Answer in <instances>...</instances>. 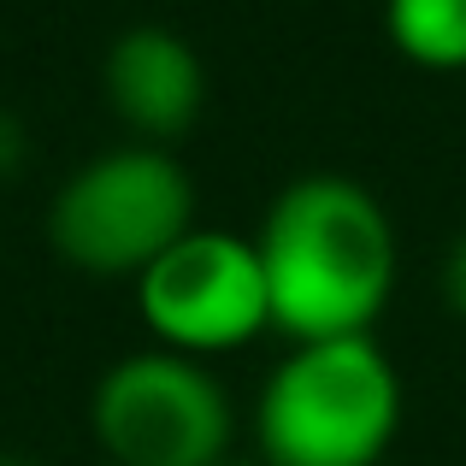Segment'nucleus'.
<instances>
[{
    "label": "nucleus",
    "mask_w": 466,
    "mask_h": 466,
    "mask_svg": "<svg viewBox=\"0 0 466 466\" xmlns=\"http://www.w3.org/2000/svg\"><path fill=\"white\" fill-rule=\"evenodd\" d=\"M89 431L106 466H218L237 443V401L213 360L148 342L101 372Z\"/></svg>",
    "instance_id": "20e7f679"
},
{
    "label": "nucleus",
    "mask_w": 466,
    "mask_h": 466,
    "mask_svg": "<svg viewBox=\"0 0 466 466\" xmlns=\"http://www.w3.org/2000/svg\"><path fill=\"white\" fill-rule=\"evenodd\" d=\"M218 466H266L260 455H248V461H242V455H230V461H218Z\"/></svg>",
    "instance_id": "9b49d317"
},
{
    "label": "nucleus",
    "mask_w": 466,
    "mask_h": 466,
    "mask_svg": "<svg viewBox=\"0 0 466 466\" xmlns=\"http://www.w3.org/2000/svg\"><path fill=\"white\" fill-rule=\"evenodd\" d=\"M24 154H30V142H24V125L0 106V177H12V171L24 166Z\"/></svg>",
    "instance_id": "1a4fd4ad"
},
{
    "label": "nucleus",
    "mask_w": 466,
    "mask_h": 466,
    "mask_svg": "<svg viewBox=\"0 0 466 466\" xmlns=\"http://www.w3.org/2000/svg\"><path fill=\"white\" fill-rule=\"evenodd\" d=\"M137 313L148 337L189 360H218L272 330V296L254 237L195 225L137 278Z\"/></svg>",
    "instance_id": "39448f33"
},
{
    "label": "nucleus",
    "mask_w": 466,
    "mask_h": 466,
    "mask_svg": "<svg viewBox=\"0 0 466 466\" xmlns=\"http://www.w3.org/2000/svg\"><path fill=\"white\" fill-rule=\"evenodd\" d=\"M401 408V372L372 330L289 342L254 396V455L266 466H384Z\"/></svg>",
    "instance_id": "f03ea898"
},
{
    "label": "nucleus",
    "mask_w": 466,
    "mask_h": 466,
    "mask_svg": "<svg viewBox=\"0 0 466 466\" xmlns=\"http://www.w3.org/2000/svg\"><path fill=\"white\" fill-rule=\"evenodd\" d=\"M254 248L266 266L272 330L289 342L366 337L396 296V225L366 183L308 171L266 207Z\"/></svg>",
    "instance_id": "f257e3e1"
},
{
    "label": "nucleus",
    "mask_w": 466,
    "mask_h": 466,
    "mask_svg": "<svg viewBox=\"0 0 466 466\" xmlns=\"http://www.w3.org/2000/svg\"><path fill=\"white\" fill-rule=\"evenodd\" d=\"M384 35L420 71H466V0H384Z\"/></svg>",
    "instance_id": "0eeeda50"
},
{
    "label": "nucleus",
    "mask_w": 466,
    "mask_h": 466,
    "mask_svg": "<svg viewBox=\"0 0 466 466\" xmlns=\"http://www.w3.org/2000/svg\"><path fill=\"white\" fill-rule=\"evenodd\" d=\"M195 225L201 218L189 171L154 142H125L83 159L47 207V242L59 260L83 278H125V284H137Z\"/></svg>",
    "instance_id": "7ed1b4c3"
},
{
    "label": "nucleus",
    "mask_w": 466,
    "mask_h": 466,
    "mask_svg": "<svg viewBox=\"0 0 466 466\" xmlns=\"http://www.w3.org/2000/svg\"><path fill=\"white\" fill-rule=\"evenodd\" d=\"M443 301H449L455 319H466V237L449 248V260H443Z\"/></svg>",
    "instance_id": "6e6552de"
},
{
    "label": "nucleus",
    "mask_w": 466,
    "mask_h": 466,
    "mask_svg": "<svg viewBox=\"0 0 466 466\" xmlns=\"http://www.w3.org/2000/svg\"><path fill=\"white\" fill-rule=\"evenodd\" d=\"M106 106L118 113V125L137 142L171 148L177 137H189L195 118L207 106V66L177 30L166 24H130L101 66Z\"/></svg>",
    "instance_id": "423d86ee"
},
{
    "label": "nucleus",
    "mask_w": 466,
    "mask_h": 466,
    "mask_svg": "<svg viewBox=\"0 0 466 466\" xmlns=\"http://www.w3.org/2000/svg\"><path fill=\"white\" fill-rule=\"evenodd\" d=\"M0 466H47L42 455H24V449H0Z\"/></svg>",
    "instance_id": "9d476101"
}]
</instances>
